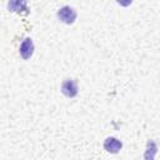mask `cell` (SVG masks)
<instances>
[{"instance_id": "6", "label": "cell", "mask_w": 160, "mask_h": 160, "mask_svg": "<svg viewBox=\"0 0 160 160\" xmlns=\"http://www.w3.org/2000/svg\"><path fill=\"white\" fill-rule=\"evenodd\" d=\"M21 6H26V2L25 1H11L9 4V9L11 11H19V9H21Z\"/></svg>"}, {"instance_id": "3", "label": "cell", "mask_w": 160, "mask_h": 160, "mask_svg": "<svg viewBox=\"0 0 160 160\" xmlns=\"http://www.w3.org/2000/svg\"><path fill=\"white\" fill-rule=\"evenodd\" d=\"M122 142L116 138H106L104 141V149L110 154H116L121 150Z\"/></svg>"}, {"instance_id": "4", "label": "cell", "mask_w": 160, "mask_h": 160, "mask_svg": "<svg viewBox=\"0 0 160 160\" xmlns=\"http://www.w3.org/2000/svg\"><path fill=\"white\" fill-rule=\"evenodd\" d=\"M34 54V44L31 41V39L26 38L22 42H21V46H20V55L24 60H28Z\"/></svg>"}, {"instance_id": "5", "label": "cell", "mask_w": 160, "mask_h": 160, "mask_svg": "<svg viewBox=\"0 0 160 160\" xmlns=\"http://www.w3.org/2000/svg\"><path fill=\"white\" fill-rule=\"evenodd\" d=\"M156 152H158V146L152 140H150L146 144V150H145V154H144V159L145 160H154Z\"/></svg>"}, {"instance_id": "2", "label": "cell", "mask_w": 160, "mask_h": 160, "mask_svg": "<svg viewBox=\"0 0 160 160\" xmlns=\"http://www.w3.org/2000/svg\"><path fill=\"white\" fill-rule=\"evenodd\" d=\"M61 92L66 98H74L78 95V84L72 79H66L61 84Z\"/></svg>"}, {"instance_id": "1", "label": "cell", "mask_w": 160, "mask_h": 160, "mask_svg": "<svg viewBox=\"0 0 160 160\" xmlns=\"http://www.w3.org/2000/svg\"><path fill=\"white\" fill-rule=\"evenodd\" d=\"M58 18L65 24H72L76 19V11L70 6H62L58 11Z\"/></svg>"}]
</instances>
